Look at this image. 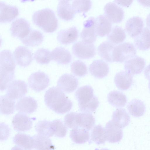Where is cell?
Masks as SVG:
<instances>
[{"label":"cell","mask_w":150,"mask_h":150,"mask_svg":"<svg viewBox=\"0 0 150 150\" xmlns=\"http://www.w3.org/2000/svg\"><path fill=\"white\" fill-rule=\"evenodd\" d=\"M44 101L49 108L58 114H63L69 112L73 106L71 100L57 87L51 88L46 91Z\"/></svg>","instance_id":"1"},{"label":"cell","mask_w":150,"mask_h":150,"mask_svg":"<svg viewBox=\"0 0 150 150\" xmlns=\"http://www.w3.org/2000/svg\"><path fill=\"white\" fill-rule=\"evenodd\" d=\"M75 96L78 102L79 109L82 112H93L99 106L98 98L94 95L93 89L90 85L79 88L76 91Z\"/></svg>","instance_id":"2"},{"label":"cell","mask_w":150,"mask_h":150,"mask_svg":"<svg viewBox=\"0 0 150 150\" xmlns=\"http://www.w3.org/2000/svg\"><path fill=\"white\" fill-rule=\"evenodd\" d=\"M32 20L36 25L46 33L53 32L58 27L57 18L54 12L49 8L35 11L33 15Z\"/></svg>","instance_id":"3"},{"label":"cell","mask_w":150,"mask_h":150,"mask_svg":"<svg viewBox=\"0 0 150 150\" xmlns=\"http://www.w3.org/2000/svg\"><path fill=\"white\" fill-rule=\"evenodd\" d=\"M136 49L131 43L125 42L116 45L112 54L113 62H123L135 56Z\"/></svg>","instance_id":"4"},{"label":"cell","mask_w":150,"mask_h":150,"mask_svg":"<svg viewBox=\"0 0 150 150\" xmlns=\"http://www.w3.org/2000/svg\"><path fill=\"white\" fill-rule=\"evenodd\" d=\"M73 54L81 59H88L93 57L96 54V48L93 43H88L83 41L75 43L72 47Z\"/></svg>","instance_id":"5"},{"label":"cell","mask_w":150,"mask_h":150,"mask_svg":"<svg viewBox=\"0 0 150 150\" xmlns=\"http://www.w3.org/2000/svg\"><path fill=\"white\" fill-rule=\"evenodd\" d=\"M50 79L45 73L38 71L31 74L28 81L29 87L33 90L39 92L45 89L48 86Z\"/></svg>","instance_id":"6"},{"label":"cell","mask_w":150,"mask_h":150,"mask_svg":"<svg viewBox=\"0 0 150 150\" xmlns=\"http://www.w3.org/2000/svg\"><path fill=\"white\" fill-rule=\"evenodd\" d=\"M10 30L12 36L21 40L26 37L31 29L27 21L23 18H19L12 23Z\"/></svg>","instance_id":"7"},{"label":"cell","mask_w":150,"mask_h":150,"mask_svg":"<svg viewBox=\"0 0 150 150\" xmlns=\"http://www.w3.org/2000/svg\"><path fill=\"white\" fill-rule=\"evenodd\" d=\"M104 15L111 23L120 22L123 18L124 12L123 9L115 3H107L104 6Z\"/></svg>","instance_id":"8"},{"label":"cell","mask_w":150,"mask_h":150,"mask_svg":"<svg viewBox=\"0 0 150 150\" xmlns=\"http://www.w3.org/2000/svg\"><path fill=\"white\" fill-rule=\"evenodd\" d=\"M27 85L25 81L20 80L13 81L8 86L6 95L15 100L21 98L27 93Z\"/></svg>","instance_id":"9"},{"label":"cell","mask_w":150,"mask_h":150,"mask_svg":"<svg viewBox=\"0 0 150 150\" xmlns=\"http://www.w3.org/2000/svg\"><path fill=\"white\" fill-rule=\"evenodd\" d=\"M95 19L93 17H90L84 23V28L80 36L82 41L85 42L93 43L96 40L97 35L95 26Z\"/></svg>","instance_id":"10"},{"label":"cell","mask_w":150,"mask_h":150,"mask_svg":"<svg viewBox=\"0 0 150 150\" xmlns=\"http://www.w3.org/2000/svg\"><path fill=\"white\" fill-rule=\"evenodd\" d=\"M78 79L71 74H66L62 75L58 79L57 86L58 88L66 93L73 92L78 85Z\"/></svg>","instance_id":"11"},{"label":"cell","mask_w":150,"mask_h":150,"mask_svg":"<svg viewBox=\"0 0 150 150\" xmlns=\"http://www.w3.org/2000/svg\"><path fill=\"white\" fill-rule=\"evenodd\" d=\"M13 55L17 64L22 67L28 66L33 59L31 52L27 48L23 46L17 47L13 52Z\"/></svg>","instance_id":"12"},{"label":"cell","mask_w":150,"mask_h":150,"mask_svg":"<svg viewBox=\"0 0 150 150\" xmlns=\"http://www.w3.org/2000/svg\"><path fill=\"white\" fill-rule=\"evenodd\" d=\"M0 72H14L15 63L10 50H4L2 51L0 54Z\"/></svg>","instance_id":"13"},{"label":"cell","mask_w":150,"mask_h":150,"mask_svg":"<svg viewBox=\"0 0 150 150\" xmlns=\"http://www.w3.org/2000/svg\"><path fill=\"white\" fill-rule=\"evenodd\" d=\"M12 124L15 130L18 132H25L31 128L32 122L31 119L26 115L19 112L13 117Z\"/></svg>","instance_id":"14"},{"label":"cell","mask_w":150,"mask_h":150,"mask_svg":"<svg viewBox=\"0 0 150 150\" xmlns=\"http://www.w3.org/2000/svg\"><path fill=\"white\" fill-rule=\"evenodd\" d=\"M146 63L142 58L135 56L125 62L124 68L131 74H137L141 73L144 68Z\"/></svg>","instance_id":"15"},{"label":"cell","mask_w":150,"mask_h":150,"mask_svg":"<svg viewBox=\"0 0 150 150\" xmlns=\"http://www.w3.org/2000/svg\"><path fill=\"white\" fill-rule=\"evenodd\" d=\"M0 21L4 23L11 22L19 14L17 7L9 5L3 2H0Z\"/></svg>","instance_id":"16"},{"label":"cell","mask_w":150,"mask_h":150,"mask_svg":"<svg viewBox=\"0 0 150 150\" xmlns=\"http://www.w3.org/2000/svg\"><path fill=\"white\" fill-rule=\"evenodd\" d=\"M144 27L142 19L137 16H133L128 19L125 26V30L131 37H135L142 31Z\"/></svg>","instance_id":"17"},{"label":"cell","mask_w":150,"mask_h":150,"mask_svg":"<svg viewBox=\"0 0 150 150\" xmlns=\"http://www.w3.org/2000/svg\"><path fill=\"white\" fill-rule=\"evenodd\" d=\"M78 36V30L75 27L72 26L59 31L57 33V39L61 44L67 45L75 41Z\"/></svg>","instance_id":"18"},{"label":"cell","mask_w":150,"mask_h":150,"mask_svg":"<svg viewBox=\"0 0 150 150\" xmlns=\"http://www.w3.org/2000/svg\"><path fill=\"white\" fill-rule=\"evenodd\" d=\"M38 106L36 100L30 97H23L17 102L16 110L20 112L30 114L35 111Z\"/></svg>","instance_id":"19"},{"label":"cell","mask_w":150,"mask_h":150,"mask_svg":"<svg viewBox=\"0 0 150 150\" xmlns=\"http://www.w3.org/2000/svg\"><path fill=\"white\" fill-rule=\"evenodd\" d=\"M91 74L98 78H102L106 76L109 71L108 64L100 59L94 60L89 67Z\"/></svg>","instance_id":"20"},{"label":"cell","mask_w":150,"mask_h":150,"mask_svg":"<svg viewBox=\"0 0 150 150\" xmlns=\"http://www.w3.org/2000/svg\"><path fill=\"white\" fill-rule=\"evenodd\" d=\"M57 11L59 17L65 21L72 20L76 13L70 1L68 0L59 1L57 6Z\"/></svg>","instance_id":"21"},{"label":"cell","mask_w":150,"mask_h":150,"mask_svg":"<svg viewBox=\"0 0 150 150\" xmlns=\"http://www.w3.org/2000/svg\"><path fill=\"white\" fill-rule=\"evenodd\" d=\"M112 23L104 15L95 19V26L97 35L102 37L108 35L112 30Z\"/></svg>","instance_id":"22"},{"label":"cell","mask_w":150,"mask_h":150,"mask_svg":"<svg viewBox=\"0 0 150 150\" xmlns=\"http://www.w3.org/2000/svg\"><path fill=\"white\" fill-rule=\"evenodd\" d=\"M114 82L118 89L126 90L130 88L133 83V76L126 71H122L115 75Z\"/></svg>","instance_id":"23"},{"label":"cell","mask_w":150,"mask_h":150,"mask_svg":"<svg viewBox=\"0 0 150 150\" xmlns=\"http://www.w3.org/2000/svg\"><path fill=\"white\" fill-rule=\"evenodd\" d=\"M51 55L52 60L59 64H67L71 60V56L69 52L62 47H56L51 52Z\"/></svg>","instance_id":"24"},{"label":"cell","mask_w":150,"mask_h":150,"mask_svg":"<svg viewBox=\"0 0 150 150\" xmlns=\"http://www.w3.org/2000/svg\"><path fill=\"white\" fill-rule=\"evenodd\" d=\"M135 46L141 50H146L150 48V30L144 28L141 32L134 39Z\"/></svg>","instance_id":"25"},{"label":"cell","mask_w":150,"mask_h":150,"mask_svg":"<svg viewBox=\"0 0 150 150\" xmlns=\"http://www.w3.org/2000/svg\"><path fill=\"white\" fill-rule=\"evenodd\" d=\"M44 40L43 34L38 30H31L28 34L21 40L25 45L34 47L40 45Z\"/></svg>","instance_id":"26"},{"label":"cell","mask_w":150,"mask_h":150,"mask_svg":"<svg viewBox=\"0 0 150 150\" xmlns=\"http://www.w3.org/2000/svg\"><path fill=\"white\" fill-rule=\"evenodd\" d=\"M116 45L108 41L103 42L98 48L99 55L106 62H112V52Z\"/></svg>","instance_id":"27"},{"label":"cell","mask_w":150,"mask_h":150,"mask_svg":"<svg viewBox=\"0 0 150 150\" xmlns=\"http://www.w3.org/2000/svg\"><path fill=\"white\" fill-rule=\"evenodd\" d=\"M107 98L109 103L116 107L125 106L127 101L125 95L122 92L117 91L110 92L108 95Z\"/></svg>","instance_id":"28"},{"label":"cell","mask_w":150,"mask_h":150,"mask_svg":"<svg viewBox=\"0 0 150 150\" xmlns=\"http://www.w3.org/2000/svg\"><path fill=\"white\" fill-rule=\"evenodd\" d=\"M32 137L34 142V148L36 150H54V146L48 137L38 134L35 135Z\"/></svg>","instance_id":"29"},{"label":"cell","mask_w":150,"mask_h":150,"mask_svg":"<svg viewBox=\"0 0 150 150\" xmlns=\"http://www.w3.org/2000/svg\"><path fill=\"white\" fill-rule=\"evenodd\" d=\"M15 144L25 150H31L34 148L32 137L23 133L16 134L13 138Z\"/></svg>","instance_id":"30"},{"label":"cell","mask_w":150,"mask_h":150,"mask_svg":"<svg viewBox=\"0 0 150 150\" xmlns=\"http://www.w3.org/2000/svg\"><path fill=\"white\" fill-rule=\"evenodd\" d=\"M127 109L131 115L135 117H138L144 114L146 108L144 103L141 100L134 99L128 103Z\"/></svg>","instance_id":"31"},{"label":"cell","mask_w":150,"mask_h":150,"mask_svg":"<svg viewBox=\"0 0 150 150\" xmlns=\"http://www.w3.org/2000/svg\"><path fill=\"white\" fill-rule=\"evenodd\" d=\"M126 37L124 30L121 27L117 25L113 27L108 35V41L116 45L122 42Z\"/></svg>","instance_id":"32"},{"label":"cell","mask_w":150,"mask_h":150,"mask_svg":"<svg viewBox=\"0 0 150 150\" xmlns=\"http://www.w3.org/2000/svg\"><path fill=\"white\" fill-rule=\"evenodd\" d=\"M15 102L6 95L2 96L0 98V113L8 115L13 114L15 110Z\"/></svg>","instance_id":"33"},{"label":"cell","mask_w":150,"mask_h":150,"mask_svg":"<svg viewBox=\"0 0 150 150\" xmlns=\"http://www.w3.org/2000/svg\"><path fill=\"white\" fill-rule=\"evenodd\" d=\"M35 128L38 134L47 137L54 135L51 122L45 120L39 121L35 125Z\"/></svg>","instance_id":"34"},{"label":"cell","mask_w":150,"mask_h":150,"mask_svg":"<svg viewBox=\"0 0 150 150\" xmlns=\"http://www.w3.org/2000/svg\"><path fill=\"white\" fill-rule=\"evenodd\" d=\"M112 117L114 121L123 127L127 126L130 122L129 115L126 110L123 108L117 109L113 112Z\"/></svg>","instance_id":"35"},{"label":"cell","mask_w":150,"mask_h":150,"mask_svg":"<svg viewBox=\"0 0 150 150\" xmlns=\"http://www.w3.org/2000/svg\"><path fill=\"white\" fill-rule=\"evenodd\" d=\"M34 56L36 61L42 64H47L52 60L51 52L49 50L43 48L37 50Z\"/></svg>","instance_id":"36"},{"label":"cell","mask_w":150,"mask_h":150,"mask_svg":"<svg viewBox=\"0 0 150 150\" xmlns=\"http://www.w3.org/2000/svg\"><path fill=\"white\" fill-rule=\"evenodd\" d=\"M72 73L75 76L82 77L87 74V68L86 64L83 62L77 60L74 62L71 66Z\"/></svg>","instance_id":"37"},{"label":"cell","mask_w":150,"mask_h":150,"mask_svg":"<svg viewBox=\"0 0 150 150\" xmlns=\"http://www.w3.org/2000/svg\"><path fill=\"white\" fill-rule=\"evenodd\" d=\"M91 5V2L90 0H74L72 4V8L76 13L87 12Z\"/></svg>","instance_id":"38"},{"label":"cell","mask_w":150,"mask_h":150,"mask_svg":"<svg viewBox=\"0 0 150 150\" xmlns=\"http://www.w3.org/2000/svg\"><path fill=\"white\" fill-rule=\"evenodd\" d=\"M54 135L57 137H61L64 133L65 128L62 122L59 120H54L51 122Z\"/></svg>","instance_id":"39"},{"label":"cell","mask_w":150,"mask_h":150,"mask_svg":"<svg viewBox=\"0 0 150 150\" xmlns=\"http://www.w3.org/2000/svg\"><path fill=\"white\" fill-rule=\"evenodd\" d=\"M133 1L132 0H115L114 1V2H115V3L121 6H123L128 7L130 5Z\"/></svg>","instance_id":"40"},{"label":"cell","mask_w":150,"mask_h":150,"mask_svg":"<svg viewBox=\"0 0 150 150\" xmlns=\"http://www.w3.org/2000/svg\"><path fill=\"white\" fill-rule=\"evenodd\" d=\"M144 74L146 78L150 80V64L145 68Z\"/></svg>","instance_id":"41"},{"label":"cell","mask_w":150,"mask_h":150,"mask_svg":"<svg viewBox=\"0 0 150 150\" xmlns=\"http://www.w3.org/2000/svg\"><path fill=\"white\" fill-rule=\"evenodd\" d=\"M138 1L144 6H150V1L138 0Z\"/></svg>","instance_id":"42"},{"label":"cell","mask_w":150,"mask_h":150,"mask_svg":"<svg viewBox=\"0 0 150 150\" xmlns=\"http://www.w3.org/2000/svg\"><path fill=\"white\" fill-rule=\"evenodd\" d=\"M146 23L147 26L150 29V13L146 17Z\"/></svg>","instance_id":"43"},{"label":"cell","mask_w":150,"mask_h":150,"mask_svg":"<svg viewBox=\"0 0 150 150\" xmlns=\"http://www.w3.org/2000/svg\"><path fill=\"white\" fill-rule=\"evenodd\" d=\"M11 150H23L22 149L17 146H15L13 147Z\"/></svg>","instance_id":"44"},{"label":"cell","mask_w":150,"mask_h":150,"mask_svg":"<svg viewBox=\"0 0 150 150\" xmlns=\"http://www.w3.org/2000/svg\"><path fill=\"white\" fill-rule=\"evenodd\" d=\"M149 90L150 91V80L149 81Z\"/></svg>","instance_id":"45"}]
</instances>
